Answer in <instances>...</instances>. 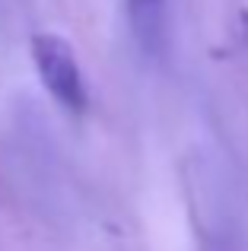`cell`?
Masks as SVG:
<instances>
[{
	"label": "cell",
	"mask_w": 248,
	"mask_h": 251,
	"mask_svg": "<svg viewBox=\"0 0 248 251\" xmlns=\"http://www.w3.org/2000/svg\"><path fill=\"white\" fill-rule=\"evenodd\" d=\"M29 54L38 70V80L48 89V96L67 115L80 118L89 105V92H86V80H83V70L76 64L70 42L54 35V32H38L29 42Z\"/></svg>",
	"instance_id": "6da1fadb"
},
{
	"label": "cell",
	"mask_w": 248,
	"mask_h": 251,
	"mask_svg": "<svg viewBox=\"0 0 248 251\" xmlns=\"http://www.w3.org/2000/svg\"><path fill=\"white\" fill-rule=\"evenodd\" d=\"M134 42L147 54H159L166 45V0H124Z\"/></svg>",
	"instance_id": "7a4b0ae2"
}]
</instances>
